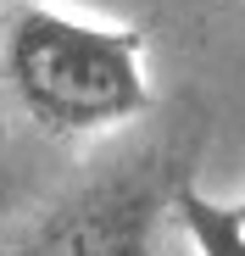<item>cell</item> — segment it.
Masks as SVG:
<instances>
[{
	"instance_id": "1",
	"label": "cell",
	"mask_w": 245,
	"mask_h": 256,
	"mask_svg": "<svg viewBox=\"0 0 245 256\" xmlns=\"http://www.w3.org/2000/svg\"><path fill=\"white\" fill-rule=\"evenodd\" d=\"M6 78L50 140H95L150 112L145 34L56 6H22L12 17Z\"/></svg>"
},
{
	"instance_id": "2",
	"label": "cell",
	"mask_w": 245,
	"mask_h": 256,
	"mask_svg": "<svg viewBox=\"0 0 245 256\" xmlns=\"http://www.w3.org/2000/svg\"><path fill=\"white\" fill-rule=\"evenodd\" d=\"M200 128H168L134 162L56 200L6 256H156V228L173 218V195L190 184Z\"/></svg>"
},
{
	"instance_id": "3",
	"label": "cell",
	"mask_w": 245,
	"mask_h": 256,
	"mask_svg": "<svg viewBox=\"0 0 245 256\" xmlns=\"http://www.w3.org/2000/svg\"><path fill=\"white\" fill-rule=\"evenodd\" d=\"M173 223L184 228L195 256H245V218H240V206H218L195 184H184L173 195Z\"/></svg>"
},
{
	"instance_id": "4",
	"label": "cell",
	"mask_w": 245,
	"mask_h": 256,
	"mask_svg": "<svg viewBox=\"0 0 245 256\" xmlns=\"http://www.w3.org/2000/svg\"><path fill=\"white\" fill-rule=\"evenodd\" d=\"M240 218H245V200H240Z\"/></svg>"
}]
</instances>
